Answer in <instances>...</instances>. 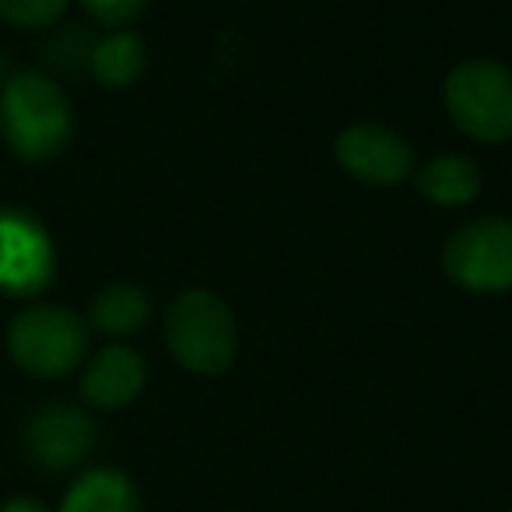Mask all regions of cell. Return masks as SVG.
<instances>
[{
	"instance_id": "obj_1",
	"label": "cell",
	"mask_w": 512,
	"mask_h": 512,
	"mask_svg": "<svg viewBox=\"0 0 512 512\" xmlns=\"http://www.w3.org/2000/svg\"><path fill=\"white\" fill-rule=\"evenodd\" d=\"M0 130L11 151L29 162L57 155L71 134V109L57 81L43 74H18L0 95Z\"/></svg>"
},
{
	"instance_id": "obj_9",
	"label": "cell",
	"mask_w": 512,
	"mask_h": 512,
	"mask_svg": "<svg viewBox=\"0 0 512 512\" xmlns=\"http://www.w3.org/2000/svg\"><path fill=\"white\" fill-rule=\"evenodd\" d=\"M144 379H148V369H144V358L137 351L123 348V344H113V348H102L99 355L92 358L85 372V400L95 407H123L144 390Z\"/></svg>"
},
{
	"instance_id": "obj_5",
	"label": "cell",
	"mask_w": 512,
	"mask_h": 512,
	"mask_svg": "<svg viewBox=\"0 0 512 512\" xmlns=\"http://www.w3.org/2000/svg\"><path fill=\"white\" fill-rule=\"evenodd\" d=\"M446 274L470 292H509L512 288V225L502 218L470 221L446 242Z\"/></svg>"
},
{
	"instance_id": "obj_10",
	"label": "cell",
	"mask_w": 512,
	"mask_h": 512,
	"mask_svg": "<svg viewBox=\"0 0 512 512\" xmlns=\"http://www.w3.org/2000/svg\"><path fill=\"white\" fill-rule=\"evenodd\" d=\"M57 512H141V491L123 470L95 467L67 488Z\"/></svg>"
},
{
	"instance_id": "obj_15",
	"label": "cell",
	"mask_w": 512,
	"mask_h": 512,
	"mask_svg": "<svg viewBox=\"0 0 512 512\" xmlns=\"http://www.w3.org/2000/svg\"><path fill=\"white\" fill-rule=\"evenodd\" d=\"M148 0H85V8L99 18L102 25H123L144 11Z\"/></svg>"
},
{
	"instance_id": "obj_14",
	"label": "cell",
	"mask_w": 512,
	"mask_h": 512,
	"mask_svg": "<svg viewBox=\"0 0 512 512\" xmlns=\"http://www.w3.org/2000/svg\"><path fill=\"white\" fill-rule=\"evenodd\" d=\"M67 11V0H0V18L22 29L53 25Z\"/></svg>"
},
{
	"instance_id": "obj_4",
	"label": "cell",
	"mask_w": 512,
	"mask_h": 512,
	"mask_svg": "<svg viewBox=\"0 0 512 512\" xmlns=\"http://www.w3.org/2000/svg\"><path fill=\"white\" fill-rule=\"evenodd\" d=\"M8 348L25 372L39 379H60L85 358L88 330L71 309L36 306L11 323Z\"/></svg>"
},
{
	"instance_id": "obj_3",
	"label": "cell",
	"mask_w": 512,
	"mask_h": 512,
	"mask_svg": "<svg viewBox=\"0 0 512 512\" xmlns=\"http://www.w3.org/2000/svg\"><path fill=\"white\" fill-rule=\"evenodd\" d=\"M449 116L463 134L477 141H509L512 137V74L491 60H470L446 81Z\"/></svg>"
},
{
	"instance_id": "obj_16",
	"label": "cell",
	"mask_w": 512,
	"mask_h": 512,
	"mask_svg": "<svg viewBox=\"0 0 512 512\" xmlns=\"http://www.w3.org/2000/svg\"><path fill=\"white\" fill-rule=\"evenodd\" d=\"M0 512H53V509L32 495H18V498H8V502L0 505Z\"/></svg>"
},
{
	"instance_id": "obj_7",
	"label": "cell",
	"mask_w": 512,
	"mask_h": 512,
	"mask_svg": "<svg viewBox=\"0 0 512 512\" xmlns=\"http://www.w3.org/2000/svg\"><path fill=\"white\" fill-rule=\"evenodd\" d=\"M95 425L85 411L71 404H50L43 411L32 414L29 428H25V449L36 460V467L60 474V470H74L92 456L95 449Z\"/></svg>"
},
{
	"instance_id": "obj_13",
	"label": "cell",
	"mask_w": 512,
	"mask_h": 512,
	"mask_svg": "<svg viewBox=\"0 0 512 512\" xmlns=\"http://www.w3.org/2000/svg\"><path fill=\"white\" fill-rule=\"evenodd\" d=\"M148 320V295L134 285H113L92 302V323L109 337H127Z\"/></svg>"
},
{
	"instance_id": "obj_2",
	"label": "cell",
	"mask_w": 512,
	"mask_h": 512,
	"mask_svg": "<svg viewBox=\"0 0 512 512\" xmlns=\"http://www.w3.org/2000/svg\"><path fill=\"white\" fill-rule=\"evenodd\" d=\"M165 341L183 369L197 376H221L235 358V320L211 292H186L165 320Z\"/></svg>"
},
{
	"instance_id": "obj_6",
	"label": "cell",
	"mask_w": 512,
	"mask_h": 512,
	"mask_svg": "<svg viewBox=\"0 0 512 512\" xmlns=\"http://www.w3.org/2000/svg\"><path fill=\"white\" fill-rule=\"evenodd\" d=\"M53 278V242L29 214L0 211V292L39 295Z\"/></svg>"
},
{
	"instance_id": "obj_8",
	"label": "cell",
	"mask_w": 512,
	"mask_h": 512,
	"mask_svg": "<svg viewBox=\"0 0 512 512\" xmlns=\"http://www.w3.org/2000/svg\"><path fill=\"white\" fill-rule=\"evenodd\" d=\"M337 162L362 183L390 186L400 183L411 169V148L393 130L365 123L337 137Z\"/></svg>"
},
{
	"instance_id": "obj_11",
	"label": "cell",
	"mask_w": 512,
	"mask_h": 512,
	"mask_svg": "<svg viewBox=\"0 0 512 512\" xmlns=\"http://www.w3.org/2000/svg\"><path fill=\"white\" fill-rule=\"evenodd\" d=\"M418 186L432 204L442 207H460L470 204L481 190V172L470 158L463 155H442L421 169Z\"/></svg>"
},
{
	"instance_id": "obj_12",
	"label": "cell",
	"mask_w": 512,
	"mask_h": 512,
	"mask_svg": "<svg viewBox=\"0 0 512 512\" xmlns=\"http://www.w3.org/2000/svg\"><path fill=\"white\" fill-rule=\"evenodd\" d=\"M88 60H92L95 78L106 88H130L144 74L148 53H144L141 36H134V32H116V36L102 39Z\"/></svg>"
}]
</instances>
